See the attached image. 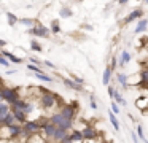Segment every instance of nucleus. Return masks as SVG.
Listing matches in <instances>:
<instances>
[{
	"label": "nucleus",
	"mask_w": 148,
	"mask_h": 143,
	"mask_svg": "<svg viewBox=\"0 0 148 143\" xmlns=\"http://www.w3.org/2000/svg\"><path fill=\"white\" fill-rule=\"evenodd\" d=\"M70 78L73 79L75 83H78V84H81V86H83V83H84V79H83V78H80V76L73 75V73H70Z\"/></svg>",
	"instance_id": "nucleus-36"
},
{
	"label": "nucleus",
	"mask_w": 148,
	"mask_h": 143,
	"mask_svg": "<svg viewBox=\"0 0 148 143\" xmlns=\"http://www.w3.org/2000/svg\"><path fill=\"white\" fill-rule=\"evenodd\" d=\"M56 130H58V127H56L54 124H51V122H49L46 127H43V129H42V135L45 137V140H49V138L53 140V137H54Z\"/></svg>",
	"instance_id": "nucleus-8"
},
{
	"label": "nucleus",
	"mask_w": 148,
	"mask_h": 143,
	"mask_svg": "<svg viewBox=\"0 0 148 143\" xmlns=\"http://www.w3.org/2000/svg\"><path fill=\"white\" fill-rule=\"evenodd\" d=\"M108 119H110V122H112L113 129H115L116 132H119V130H121V126H119V121H118V118H116V114L113 113L112 110L108 111Z\"/></svg>",
	"instance_id": "nucleus-14"
},
{
	"label": "nucleus",
	"mask_w": 148,
	"mask_h": 143,
	"mask_svg": "<svg viewBox=\"0 0 148 143\" xmlns=\"http://www.w3.org/2000/svg\"><path fill=\"white\" fill-rule=\"evenodd\" d=\"M5 44H7V41H5V40H0V48L5 46Z\"/></svg>",
	"instance_id": "nucleus-45"
},
{
	"label": "nucleus",
	"mask_w": 148,
	"mask_h": 143,
	"mask_svg": "<svg viewBox=\"0 0 148 143\" xmlns=\"http://www.w3.org/2000/svg\"><path fill=\"white\" fill-rule=\"evenodd\" d=\"M131 138H132V142H134V143H140V138H138V135L135 132L131 133Z\"/></svg>",
	"instance_id": "nucleus-39"
},
{
	"label": "nucleus",
	"mask_w": 148,
	"mask_h": 143,
	"mask_svg": "<svg viewBox=\"0 0 148 143\" xmlns=\"http://www.w3.org/2000/svg\"><path fill=\"white\" fill-rule=\"evenodd\" d=\"M19 22H21L23 25H26L27 29H32L34 25L37 24V19H30V18H21V19H19Z\"/></svg>",
	"instance_id": "nucleus-25"
},
{
	"label": "nucleus",
	"mask_w": 148,
	"mask_h": 143,
	"mask_svg": "<svg viewBox=\"0 0 148 143\" xmlns=\"http://www.w3.org/2000/svg\"><path fill=\"white\" fill-rule=\"evenodd\" d=\"M7 129H8V137H10V138H18V137L23 135V126L18 124V122L8 126Z\"/></svg>",
	"instance_id": "nucleus-7"
},
{
	"label": "nucleus",
	"mask_w": 148,
	"mask_h": 143,
	"mask_svg": "<svg viewBox=\"0 0 148 143\" xmlns=\"http://www.w3.org/2000/svg\"><path fill=\"white\" fill-rule=\"evenodd\" d=\"M138 84L143 86V88H148V68H145L140 72V83H138Z\"/></svg>",
	"instance_id": "nucleus-23"
},
{
	"label": "nucleus",
	"mask_w": 148,
	"mask_h": 143,
	"mask_svg": "<svg viewBox=\"0 0 148 143\" xmlns=\"http://www.w3.org/2000/svg\"><path fill=\"white\" fill-rule=\"evenodd\" d=\"M21 99L18 89H13V88H3V102H7L10 107H13L18 100Z\"/></svg>",
	"instance_id": "nucleus-3"
},
{
	"label": "nucleus",
	"mask_w": 148,
	"mask_h": 143,
	"mask_svg": "<svg viewBox=\"0 0 148 143\" xmlns=\"http://www.w3.org/2000/svg\"><path fill=\"white\" fill-rule=\"evenodd\" d=\"M107 92H108V97H110V99H112V100H113V99H115V94H116V89L113 88L112 84H110L108 88H107Z\"/></svg>",
	"instance_id": "nucleus-35"
},
{
	"label": "nucleus",
	"mask_w": 148,
	"mask_h": 143,
	"mask_svg": "<svg viewBox=\"0 0 148 143\" xmlns=\"http://www.w3.org/2000/svg\"><path fill=\"white\" fill-rule=\"evenodd\" d=\"M58 129L64 130V132H69V130H73V121H67V119H65L64 122H62L61 126L58 127Z\"/></svg>",
	"instance_id": "nucleus-28"
},
{
	"label": "nucleus",
	"mask_w": 148,
	"mask_h": 143,
	"mask_svg": "<svg viewBox=\"0 0 148 143\" xmlns=\"http://www.w3.org/2000/svg\"><path fill=\"white\" fill-rule=\"evenodd\" d=\"M0 65L7 67V68H8V67H10V60H8V59H5V57L2 56V54H0Z\"/></svg>",
	"instance_id": "nucleus-37"
},
{
	"label": "nucleus",
	"mask_w": 148,
	"mask_h": 143,
	"mask_svg": "<svg viewBox=\"0 0 148 143\" xmlns=\"http://www.w3.org/2000/svg\"><path fill=\"white\" fill-rule=\"evenodd\" d=\"M10 111H11V107L7 103V102H0V118L7 116Z\"/></svg>",
	"instance_id": "nucleus-21"
},
{
	"label": "nucleus",
	"mask_w": 148,
	"mask_h": 143,
	"mask_svg": "<svg viewBox=\"0 0 148 143\" xmlns=\"http://www.w3.org/2000/svg\"><path fill=\"white\" fill-rule=\"evenodd\" d=\"M11 113L14 114V119H16V122H18V124H21V126H23V124L27 121V114L24 113L23 110H16V108H11Z\"/></svg>",
	"instance_id": "nucleus-11"
},
{
	"label": "nucleus",
	"mask_w": 148,
	"mask_h": 143,
	"mask_svg": "<svg viewBox=\"0 0 148 143\" xmlns=\"http://www.w3.org/2000/svg\"><path fill=\"white\" fill-rule=\"evenodd\" d=\"M27 34L34 35V37H40V38H48L49 34H51V30H49L48 27H45V25H42V24H38V22H37L32 29H29V30H27Z\"/></svg>",
	"instance_id": "nucleus-4"
},
{
	"label": "nucleus",
	"mask_w": 148,
	"mask_h": 143,
	"mask_svg": "<svg viewBox=\"0 0 148 143\" xmlns=\"http://www.w3.org/2000/svg\"><path fill=\"white\" fill-rule=\"evenodd\" d=\"M89 105H91L92 110H97V102H96V99H94V95H91V97H89Z\"/></svg>",
	"instance_id": "nucleus-38"
},
{
	"label": "nucleus",
	"mask_w": 148,
	"mask_h": 143,
	"mask_svg": "<svg viewBox=\"0 0 148 143\" xmlns=\"http://www.w3.org/2000/svg\"><path fill=\"white\" fill-rule=\"evenodd\" d=\"M0 102H3V86H0Z\"/></svg>",
	"instance_id": "nucleus-43"
},
{
	"label": "nucleus",
	"mask_w": 148,
	"mask_h": 143,
	"mask_svg": "<svg viewBox=\"0 0 148 143\" xmlns=\"http://www.w3.org/2000/svg\"><path fill=\"white\" fill-rule=\"evenodd\" d=\"M35 78H38L40 81H43V83H53L54 81V79L49 75H46V73H38V75H35Z\"/></svg>",
	"instance_id": "nucleus-30"
},
{
	"label": "nucleus",
	"mask_w": 148,
	"mask_h": 143,
	"mask_svg": "<svg viewBox=\"0 0 148 143\" xmlns=\"http://www.w3.org/2000/svg\"><path fill=\"white\" fill-rule=\"evenodd\" d=\"M0 54H2L5 59H8L10 62H13V64H23V59H19L18 56H14L13 53H10V51H7V49H3Z\"/></svg>",
	"instance_id": "nucleus-13"
},
{
	"label": "nucleus",
	"mask_w": 148,
	"mask_h": 143,
	"mask_svg": "<svg viewBox=\"0 0 148 143\" xmlns=\"http://www.w3.org/2000/svg\"><path fill=\"white\" fill-rule=\"evenodd\" d=\"M112 111H113V113L116 114V116H118V114L121 113V107H119V105L116 103L115 100H112Z\"/></svg>",
	"instance_id": "nucleus-34"
},
{
	"label": "nucleus",
	"mask_w": 148,
	"mask_h": 143,
	"mask_svg": "<svg viewBox=\"0 0 148 143\" xmlns=\"http://www.w3.org/2000/svg\"><path fill=\"white\" fill-rule=\"evenodd\" d=\"M110 67H112V70H115L116 67H118V59H116V57H113V59H112V65H110Z\"/></svg>",
	"instance_id": "nucleus-41"
},
{
	"label": "nucleus",
	"mask_w": 148,
	"mask_h": 143,
	"mask_svg": "<svg viewBox=\"0 0 148 143\" xmlns=\"http://www.w3.org/2000/svg\"><path fill=\"white\" fill-rule=\"evenodd\" d=\"M83 138L84 140H94V138H97V130L94 129V127H91V126H86L83 130Z\"/></svg>",
	"instance_id": "nucleus-10"
},
{
	"label": "nucleus",
	"mask_w": 148,
	"mask_h": 143,
	"mask_svg": "<svg viewBox=\"0 0 148 143\" xmlns=\"http://www.w3.org/2000/svg\"><path fill=\"white\" fill-rule=\"evenodd\" d=\"M59 113L62 114V118L67 121H73L75 119V114H77V110H75V107L72 103L69 105H64V107H61V111Z\"/></svg>",
	"instance_id": "nucleus-5"
},
{
	"label": "nucleus",
	"mask_w": 148,
	"mask_h": 143,
	"mask_svg": "<svg viewBox=\"0 0 148 143\" xmlns=\"http://www.w3.org/2000/svg\"><path fill=\"white\" fill-rule=\"evenodd\" d=\"M43 65H45V67H49V68H54V64L49 62V60H45V62H43Z\"/></svg>",
	"instance_id": "nucleus-42"
},
{
	"label": "nucleus",
	"mask_w": 148,
	"mask_h": 143,
	"mask_svg": "<svg viewBox=\"0 0 148 143\" xmlns=\"http://www.w3.org/2000/svg\"><path fill=\"white\" fill-rule=\"evenodd\" d=\"M127 2H129V0H118V3H119V5H126Z\"/></svg>",
	"instance_id": "nucleus-44"
},
{
	"label": "nucleus",
	"mask_w": 148,
	"mask_h": 143,
	"mask_svg": "<svg viewBox=\"0 0 148 143\" xmlns=\"http://www.w3.org/2000/svg\"><path fill=\"white\" fill-rule=\"evenodd\" d=\"M72 14H73V11H72V8H67V6H64V8H61V10H59V16H61L62 19L72 18Z\"/></svg>",
	"instance_id": "nucleus-27"
},
{
	"label": "nucleus",
	"mask_w": 148,
	"mask_h": 143,
	"mask_svg": "<svg viewBox=\"0 0 148 143\" xmlns=\"http://www.w3.org/2000/svg\"><path fill=\"white\" fill-rule=\"evenodd\" d=\"M62 83L65 84V88L73 89V91H77V92H81V91H83V86L78 84V83H75L72 78H62Z\"/></svg>",
	"instance_id": "nucleus-9"
},
{
	"label": "nucleus",
	"mask_w": 148,
	"mask_h": 143,
	"mask_svg": "<svg viewBox=\"0 0 148 143\" xmlns=\"http://www.w3.org/2000/svg\"><path fill=\"white\" fill-rule=\"evenodd\" d=\"M67 135H69V132H64V130L58 129V130H56V133H54V137H53V142H54V143H61Z\"/></svg>",
	"instance_id": "nucleus-20"
},
{
	"label": "nucleus",
	"mask_w": 148,
	"mask_h": 143,
	"mask_svg": "<svg viewBox=\"0 0 148 143\" xmlns=\"http://www.w3.org/2000/svg\"><path fill=\"white\" fill-rule=\"evenodd\" d=\"M40 130H42V127H40V122H38V121H30V119H27L26 122L23 124V137H26V138H29V137L38 133Z\"/></svg>",
	"instance_id": "nucleus-2"
},
{
	"label": "nucleus",
	"mask_w": 148,
	"mask_h": 143,
	"mask_svg": "<svg viewBox=\"0 0 148 143\" xmlns=\"http://www.w3.org/2000/svg\"><path fill=\"white\" fill-rule=\"evenodd\" d=\"M116 81H118L124 89L129 86V83H127V75H126V73H118V75H116Z\"/></svg>",
	"instance_id": "nucleus-22"
},
{
	"label": "nucleus",
	"mask_w": 148,
	"mask_h": 143,
	"mask_svg": "<svg viewBox=\"0 0 148 143\" xmlns=\"http://www.w3.org/2000/svg\"><path fill=\"white\" fill-rule=\"evenodd\" d=\"M11 124H16V119H14V114L10 111L7 116L2 118V127H8V126H11Z\"/></svg>",
	"instance_id": "nucleus-16"
},
{
	"label": "nucleus",
	"mask_w": 148,
	"mask_h": 143,
	"mask_svg": "<svg viewBox=\"0 0 148 143\" xmlns=\"http://www.w3.org/2000/svg\"><path fill=\"white\" fill-rule=\"evenodd\" d=\"M137 135H138V138L142 140V142H145V143H148V140H147V137H145V133H143V127L138 124L137 126Z\"/></svg>",
	"instance_id": "nucleus-32"
},
{
	"label": "nucleus",
	"mask_w": 148,
	"mask_h": 143,
	"mask_svg": "<svg viewBox=\"0 0 148 143\" xmlns=\"http://www.w3.org/2000/svg\"><path fill=\"white\" fill-rule=\"evenodd\" d=\"M49 30H51V34H56V35L61 34V24H59L58 19H53L51 21V27H49Z\"/></svg>",
	"instance_id": "nucleus-26"
},
{
	"label": "nucleus",
	"mask_w": 148,
	"mask_h": 143,
	"mask_svg": "<svg viewBox=\"0 0 148 143\" xmlns=\"http://www.w3.org/2000/svg\"><path fill=\"white\" fill-rule=\"evenodd\" d=\"M142 16H143V10L137 6V8L132 10V11L124 18V24H131V22H134V21H138V19H142Z\"/></svg>",
	"instance_id": "nucleus-6"
},
{
	"label": "nucleus",
	"mask_w": 148,
	"mask_h": 143,
	"mask_svg": "<svg viewBox=\"0 0 148 143\" xmlns=\"http://www.w3.org/2000/svg\"><path fill=\"white\" fill-rule=\"evenodd\" d=\"M112 73H113V70H112V67H105V70H103V75H102V83L108 88L110 86V78H112Z\"/></svg>",
	"instance_id": "nucleus-15"
},
{
	"label": "nucleus",
	"mask_w": 148,
	"mask_h": 143,
	"mask_svg": "<svg viewBox=\"0 0 148 143\" xmlns=\"http://www.w3.org/2000/svg\"><path fill=\"white\" fill-rule=\"evenodd\" d=\"M27 70L34 72V75H38V73H43V70L40 68L38 65H34V64H27Z\"/></svg>",
	"instance_id": "nucleus-31"
},
{
	"label": "nucleus",
	"mask_w": 148,
	"mask_h": 143,
	"mask_svg": "<svg viewBox=\"0 0 148 143\" xmlns=\"http://www.w3.org/2000/svg\"><path fill=\"white\" fill-rule=\"evenodd\" d=\"M78 2H83V0H78Z\"/></svg>",
	"instance_id": "nucleus-47"
},
{
	"label": "nucleus",
	"mask_w": 148,
	"mask_h": 143,
	"mask_svg": "<svg viewBox=\"0 0 148 143\" xmlns=\"http://www.w3.org/2000/svg\"><path fill=\"white\" fill-rule=\"evenodd\" d=\"M30 62L29 64H34V65H40V60H38V57H30Z\"/></svg>",
	"instance_id": "nucleus-40"
},
{
	"label": "nucleus",
	"mask_w": 148,
	"mask_h": 143,
	"mask_svg": "<svg viewBox=\"0 0 148 143\" xmlns=\"http://www.w3.org/2000/svg\"><path fill=\"white\" fill-rule=\"evenodd\" d=\"M7 21H8V25H16V22H19V18L16 14H13L11 11H7Z\"/></svg>",
	"instance_id": "nucleus-24"
},
{
	"label": "nucleus",
	"mask_w": 148,
	"mask_h": 143,
	"mask_svg": "<svg viewBox=\"0 0 148 143\" xmlns=\"http://www.w3.org/2000/svg\"><path fill=\"white\" fill-rule=\"evenodd\" d=\"M113 100H115L116 103L119 105V107H126V105H127V102H126L124 99H123V95L119 94L118 91H116V94H115V99H113Z\"/></svg>",
	"instance_id": "nucleus-29"
},
{
	"label": "nucleus",
	"mask_w": 148,
	"mask_h": 143,
	"mask_svg": "<svg viewBox=\"0 0 148 143\" xmlns=\"http://www.w3.org/2000/svg\"><path fill=\"white\" fill-rule=\"evenodd\" d=\"M49 121H51V124H54L56 127H59L65 119L62 118V114H61V113H54V114H51V116H49Z\"/></svg>",
	"instance_id": "nucleus-19"
},
{
	"label": "nucleus",
	"mask_w": 148,
	"mask_h": 143,
	"mask_svg": "<svg viewBox=\"0 0 148 143\" xmlns=\"http://www.w3.org/2000/svg\"><path fill=\"white\" fill-rule=\"evenodd\" d=\"M129 62H131V54H129V51L123 49L121 54H119V57H118V65L124 67L126 64H129Z\"/></svg>",
	"instance_id": "nucleus-12"
},
{
	"label": "nucleus",
	"mask_w": 148,
	"mask_h": 143,
	"mask_svg": "<svg viewBox=\"0 0 148 143\" xmlns=\"http://www.w3.org/2000/svg\"><path fill=\"white\" fill-rule=\"evenodd\" d=\"M70 138H72V142L73 143H80V142H83V132L81 130H78V129H73L70 132Z\"/></svg>",
	"instance_id": "nucleus-17"
},
{
	"label": "nucleus",
	"mask_w": 148,
	"mask_h": 143,
	"mask_svg": "<svg viewBox=\"0 0 148 143\" xmlns=\"http://www.w3.org/2000/svg\"><path fill=\"white\" fill-rule=\"evenodd\" d=\"M30 49L40 53V51H42V46H40V43H38L37 40H32V41H30Z\"/></svg>",
	"instance_id": "nucleus-33"
},
{
	"label": "nucleus",
	"mask_w": 148,
	"mask_h": 143,
	"mask_svg": "<svg viewBox=\"0 0 148 143\" xmlns=\"http://www.w3.org/2000/svg\"><path fill=\"white\" fill-rule=\"evenodd\" d=\"M40 91L43 92V95L40 97V102H42V107L45 108V110L54 108L56 105H58V102H59V95L58 94H54V92L48 91V89H45V88H40Z\"/></svg>",
	"instance_id": "nucleus-1"
},
{
	"label": "nucleus",
	"mask_w": 148,
	"mask_h": 143,
	"mask_svg": "<svg viewBox=\"0 0 148 143\" xmlns=\"http://www.w3.org/2000/svg\"><path fill=\"white\" fill-rule=\"evenodd\" d=\"M143 2H145V3H147V5H148V0H143Z\"/></svg>",
	"instance_id": "nucleus-46"
},
{
	"label": "nucleus",
	"mask_w": 148,
	"mask_h": 143,
	"mask_svg": "<svg viewBox=\"0 0 148 143\" xmlns=\"http://www.w3.org/2000/svg\"><path fill=\"white\" fill-rule=\"evenodd\" d=\"M147 27H148V19H138L137 25H135V34H142V32H145Z\"/></svg>",
	"instance_id": "nucleus-18"
},
{
	"label": "nucleus",
	"mask_w": 148,
	"mask_h": 143,
	"mask_svg": "<svg viewBox=\"0 0 148 143\" xmlns=\"http://www.w3.org/2000/svg\"><path fill=\"white\" fill-rule=\"evenodd\" d=\"M0 79H2V76H0Z\"/></svg>",
	"instance_id": "nucleus-48"
}]
</instances>
